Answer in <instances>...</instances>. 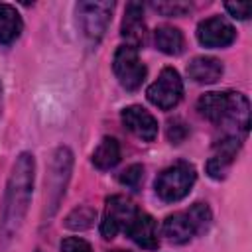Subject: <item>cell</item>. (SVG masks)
Returning <instances> with one entry per match:
<instances>
[{
    "label": "cell",
    "instance_id": "24",
    "mask_svg": "<svg viewBox=\"0 0 252 252\" xmlns=\"http://www.w3.org/2000/svg\"><path fill=\"white\" fill-rule=\"evenodd\" d=\"M0 106H2V85H0Z\"/></svg>",
    "mask_w": 252,
    "mask_h": 252
},
{
    "label": "cell",
    "instance_id": "6",
    "mask_svg": "<svg viewBox=\"0 0 252 252\" xmlns=\"http://www.w3.org/2000/svg\"><path fill=\"white\" fill-rule=\"evenodd\" d=\"M112 69L118 83L126 91H136L146 79V65L140 61L138 49L132 45H120L112 59Z\"/></svg>",
    "mask_w": 252,
    "mask_h": 252
},
{
    "label": "cell",
    "instance_id": "15",
    "mask_svg": "<svg viewBox=\"0 0 252 252\" xmlns=\"http://www.w3.org/2000/svg\"><path fill=\"white\" fill-rule=\"evenodd\" d=\"M24 30V22L18 10L10 4H0V43L10 45L14 43Z\"/></svg>",
    "mask_w": 252,
    "mask_h": 252
},
{
    "label": "cell",
    "instance_id": "22",
    "mask_svg": "<svg viewBox=\"0 0 252 252\" xmlns=\"http://www.w3.org/2000/svg\"><path fill=\"white\" fill-rule=\"evenodd\" d=\"M61 252H93L91 244L79 236H69L61 242Z\"/></svg>",
    "mask_w": 252,
    "mask_h": 252
},
{
    "label": "cell",
    "instance_id": "13",
    "mask_svg": "<svg viewBox=\"0 0 252 252\" xmlns=\"http://www.w3.org/2000/svg\"><path fill=\"white\" fill-rule=\"evenodd\" d=\"M138 246L146 248V250H156L159 246V238H158V224L154 220V217H150L148 213H136V217L132 219V222L128 224V228L124 230Z\"/></svg>",
    "mask_w": 252,
    "mask_h": 252
},
{
    "label": "cell",
    "instance_id": "19",
    "mask_svg": "<svg viewBox=\"0 0 252 252\" xmlns=\"http://www.w3.org/2000/svg\"><path fill=\"white\" fill-rule=\"evenodd\" d=\"M118 179H120V183L126 185L128 189L138 191V189L142 187V181H144V167H142L140 163H134V165L126 167V169L120 173Z\"/></svg>",
    "mask_w": 252,
    "mask_h": 252
},
{
    "label": "cell",
    "instance_id": "8",
    "mask_svg": "<svg viewBox=\"0 0 252 252\" xmlns=\"http://www.w3.org/2000/svg\"><path fill=\"white\" fill-rule=\"evenodd\" d=\"M136 213H138L136 205L122 195H114V197L106 199L104 215L100 220V234L104 238H114L120 230L128 228V224L132 222Z\"/></svg>",
    "mask_w": 252,
    "mask_h": 252
},
{
    "label": "cell",
    "instance_id": "23",
    "mask_svg": "<svg viewBox=\"0 0 252 252\" xmlns=\"http://www.w3.org/2000/svg\"><path fill=\"white\" fill-rule=\"evenodd\" d=\"M224 8L236 20H248L250 18V12H252V4L250 2H236V4L234 2H226Z\"/></svg>",
    "mask_w": 252,
    "mask_h": 252
},
{
    "label": "cell",
    "instance_id": "11",
    "mask_svg": "<svg viewBox=\"0 0 252 252\" xmlns=\"http://www.w3.org/2000/svg\"><path fill=\"white\" fill-rule=\"evenodd\" d=\"M238 150H240V140L236 136H226V138L219 140L213 156L207 161V173L213 179H222L226 175L228 167L232 165Z\"/></svg>",
    "mask_w": 252,
    "mask_h": 252
},
{
    "label": "cell",
    "instance_id": "5",
    "mask_svg": "<svg viewBox=\"0 0 252 252\" xmlns=\"http://www.w3.org/2000/svg\"><path fill=\"white\" fill-rule=\"evenodd\" d=\"M112 10L114 2H79L75 6V14L81 33L93 43L100 41L110 24Z\"/></svg>",
    "mask_w": 252,
    "mask_h": 252
},
{
    "label": "cell",
    "instance_id": "7",
    "mask_svg": "<svg viewBox=\"0 0 252 252\" xmlns=\"http://www.w3.org/2000/svg\"><path fill=\"white\" fill-rule=\"evenodd\" d=\"M146 94L152 104H156L161 110H169L177 106V102L183 96V81L173 67H165L159 73V77L148 87Z\"/></svg>",
    "mask_w": 252,
    "mask_h": 252
},
{
    "label": "cell",
    "instance_id": "21",
    "mask_svg": "<svg viewBox=\"0 0 252 252\" xmlns=\"http://www.w3.org/2000/svg\"><path fill=\"white\" fill-rule=\"evenodd\" d=\"M154 6V10H158V12H161L163 16H183L185 12H189L191 10V4H185V2H156V4H152Z\"/></svg>",
    "mask_w": 252,
    "mask_h": 252
},
{
    "label": "cell",
    "instance_id": "12",
    "mask_svg": "<svg viewBox=\"0 0 252 252\" xmlns=\"http://www.w3.org/2000/svg\"><path fill=\"white\" fill-rule=\"evenodd\" d=\"M122 37H126L128 45L140 47L146 41V22H144V6L140 2H128L120 28Z\"/></svg>",
    "mask_w": 252,
    "mask_h": 252
},
{
    "label": "cell",
    "instance_id": "1",
    "mask_svg": "<svg viewBox=\"0 0 252 252\" xmlns=\"http://www.w3.org/2000/svg\"><path fill=\"white\" fill-rule=\"evenodd\" d=\"M33 173H35V161L32 154H20L4 195V207H2V222H0V234L4 240L14 238L24 224L32 191H33Z\"/></svg>",
    "mask_w": 252,
    "mask_h": 252
},
{
    "label": "cell",
    "instance_id": "17",
    "mask_svg": "<svg viewBox=\"0 0 252 252\" xmlns=\"http://www.w3.org/2000/svg\"><path fill=\"white\" fill-rule=\"evenodd\" d=\"M120 161V144L112 136H104L93 152V163L98 169H110Z\"/></svg>",
    "mask_w": 252,
    "mask_h": 252
},
{
    "label": "cell",
    "instance_id": "25",
    "mask_svg": "<svg viewBox=\"0 0 252 252\" xmlns=\"http://www.w3.org/2000/svg\"><path fill=\"white\" fill-rule=\"evenodd\" d=\"M114 252H128V250H114Z\"/></svg>",
    "mask_w": 252,
    "mask_h": 252
},
{
    "label": "cell",
    "instance_id": "18",
    "mask_svg": "<svg viewBox=\"0 0 252 252\" xmlns=\"http://www.w3.org/2000/svg\"><path fill=\"white\" fill-rule=\"evenodd\" d=\"M96 220V213L94 209L91 207H79V209H73L67 219H65V226L71 228V230H87L94 224Z\"/></svg>",
    "mask_w": 252,
    "mask_h": 252
},
{
    "label": "cell",
    "instance_id": "4",
    "mask_svg": "<svg viewBox=\"0 0 252 252\" xmlns=\"http://www.w3.org/2000/svg\"><path fill=\"white\" fill-rule=\"evenodd\" d=\"M195 179H197L195 167L187 161H179V163L165 167L156 177L154 187H156V193L161 201L175 203V201H181L191 191Z\"/></svg>",
    "mask_w": 252,
    "mask_h": 252
},
{
    "label": "cell",
    "instance_id": "2",
    "mask_svg": "<svg viewBox=\"0 0 252 252\" xmlns=\"http://www.w3.org/2000/svg\"><path fill=\"white\" fill-rule=\"evenodd\" d=\"M197 110L203 118L219 126L230 124L246 132L250 124V102L242 93H205L197 100Z\"/></svg>",
    "mask_w": 252,
    "mask_h": 252
},
{
    "label": "cell",
    "instance_id": "16",
    "mask_svg": "<svg viewBox=\"0 0 252 252\" xmlns=\"http://www.w3.org/2000/svg\"><path fill=\"white\" fill-rule=\"evenodd\" d=\"M154 43L159 51H163L167 55H179L185 47L183 33L173 26H159L154 32Z\"/></svg>",
    "mask_w": 252,
    "mask_h": 252
},
{
    "label": "cell",
    "instance_id": "10",
    "mask_svg": "<svg viewBox=\"0 0 252 252\" xmlns=\"http://www.w3.org/2000/svg\"><path fill=\"white\" fill-rule=\"evenodd\" d=\"M122 118V124L140 140L144 142H154L156 136H158V120L142 106L138 104H132V106H126L120 114Z\"/></svg>",
    "mask_w": 252,
    "mask_h": 252
},
{
    "label": "cell",
    "instance_id": "20",
    "mask_svg": "<svg viewBox=\"0 0 252 252\" xmlns=\"http://www.w3.org/2000/svg\"><path fill=\"white\" fill-rule=\"evenodd\" d=\"M187 134H189V128L185 126L183 120L173 118V120L167 122V138H169L171 144H181L187 138Z\"/></svg>",
    "mask_w": 252,
    "mask_h": 252
},
{
    "label": "cell",
    "instance_id": "9",
    "mask_svg": "<svg viewBox=\"0 0 252 252\" xmlns=\"http://www.w3.org/2000/svg\"><path fill=\"white\" fill-rule=\"evenodd\" d=\"M197 39L205 47H226L236 39V30L224 18L213 16L197 26Z\"/></svg>",
    "mask_w": 252,
    "mask_h": 252
},
{
    "label": "cell",
    "instance_id": "14",
    "mask_svg": "<svg viewBox=\"0 0 252 252\" xmlns=\"http://www.w3.org/2000/svg\"><path fill=\"white\" fill-rule=\"evenodd\" d=\"M187 75L189 79H193L195 83H217L222 75V63L217 57H209V55H199L193 57L187 65Z\"/></svg>",
    "mask_w": 252,
    "mask_h": 252
},
{
    "label": "cell",
    "instance_id": "3",
    "mask_svg": "<svg viewBox=\"0 0 252 252\" xmlns=\"http://www.w3.org/2000/svg\"><path fill=\"white\" fill-rule=\"evenodd\" d=\"M213 215L211 209L205 203H195L191 209L187 211H179L169 215L163 220V234L177 244H183L187 240H191L195 234L205 232L211 226Z\"/></svg>",
    "mask_w": 252,
    "mask_h": 252
}]
</instances>
